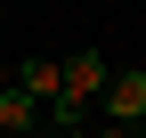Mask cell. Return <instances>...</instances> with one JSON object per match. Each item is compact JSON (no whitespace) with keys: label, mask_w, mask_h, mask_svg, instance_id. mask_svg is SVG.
Instances as JSON below:
<instances>
[{"label":"cell","mask_w":146,"mask_h":138,"mask_svg":"<svg viewBox=\"0 0 146 138\" xmlns=\"http://www.w3.org/2000/svg\"><path fill=\"white\" fill-rule=\"evenodd\" d=\"M106 81H114V65H106L98 49H73V57H65V98H57V106H73V114H81V106H98V98H106Z\"/></svg>","instance_id":"cell-1"},{"label":"cell","mask_w":146,"mask_h":138,"mask_svg":"<svg viewBox=\"0 0 146 138\" xmlns=\"http://www.w3.org/2000/svg\"><path fill=\"white\" fill-rule=\"evenodd\" d=\"M98 106H106V122L138 130V122H146V73H138V65H122V73L106 81V98H98Z\"/></svg>","instance_id":"cell-2"},{"label":"cell","mask_w":146,"mask_h":138,"mask_svg":"<svg viewBox=\"0 0 146 138\" xmlns=\"http://www.w3.org/2000/svg\"><path fill=\"white\" fill-rule=\"evenodd\" d=\"M8 81H16V90H25V98H33L41 114H49V106L65 98V65H57V57H25V65L8 73Z\"/></svg>","instance_id":"cell-3"},{"label":"cell","mask_w":146,"mask_h":138,"mask_svg":"<svg viewBox=\"0 0 146 138\" xmlns=\"http://www.w3.org/2000/svg\"><path fill=\"white\" fill-rule=\"evenodd\" d=\"M33 130H41V106L8 81V90H0V138H33Z\"/></svg>","instance_id":"cell-4"},{"label":"cell","mask_w":146,"mask_h":138,"mask_svg":"<svg viewBox=\"0 0 146 138\" xmlns=\"http://www.w3.org/2000/svg\"><path fill=\"white\" fill-rule=\"evenodd\" d=\"M0 90H8V65H0Z\"/></svg>","instance_id":"cell-5"}]
</instances>
